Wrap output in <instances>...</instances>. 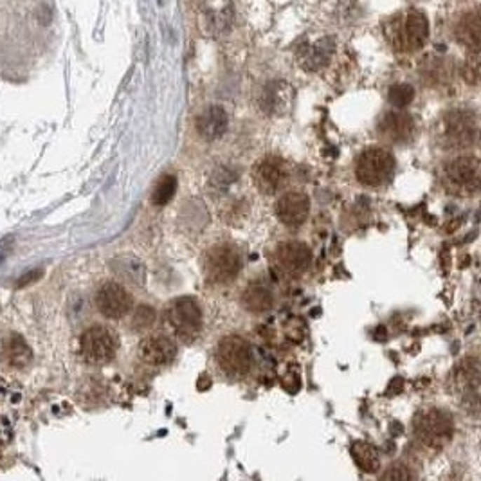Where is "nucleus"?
<instances>
[{
  "instance_id": "1",
  "label": "nucleus",
  "mask_w": 481,
  "mask_h": 481,
  "mask_svg": "<svg viewBox=\"0 0 481 481\" xmlns=\"http://www.w3.org/2000/svg\"><path fill=\"white\" fill-rule=\"evenodd\" d=\"M384 34L398 53H413L424 47L429 36V22L419 9L397 13L384 25Z\"/></svg>"
},
{
  "instance_id": "2",
  "label": "nucleus",
  "mask_w": 481,
  "mask_h": 481,
  "mask_svg": "<svg viewBox=\"0 0 481 481\" xmlns=\"http://www.w3.org/2000/svg\"><path fill=\"white\" fill-rule=\"evenodd\" d=\"M414 438L429 449H444L454 436V420L438 407H429L416 414L413 422Z\"/></svg>"
},
{
  "instance_id": "3",
  "label": "nucleus",
  "mask_w": 481,
  "mask_h": 481,
  "mask_svg": "<svg viewBox=\"0 0 481 481\" xmlns=\"http://www.w3.org/2000/svg\"><path fill=\"white\" fill-rule=\"evenodd\" d=\"M477 135V121L470 110H451L438 125V142L447 150L473 147Z\"/></svg>"
},
{
  "instance_id": "4",
  "label": "nucleus",
  "mask_w": 481,
  "mask_h": 481,
  "mask_svg": "<svg viewBox=\"0 0 481 481\" xmlns=\"http://www.w3.org/2000/svg\"><path fill=\"white\" fill-rule=\"evenodd\" d=\"M397 161L391 155V151L384 148L372 147L366 148L363 154L357 157L355 163V177L363 186L368 188H381L388 184L393 179Z\"/></svg>"
},
{
  "instance_id": "5",
  "label": "nucleus",
  "mask_w": 481,
  "mask_h": 481,
  "mask_svg": "<svg viewBox=\"0 0 481 481\" xmlns=\"http://www.w3.org/2000/svg\"><path fill=\"white\" fill-rule=\"evenodd\" d=\"M480 161L473 155H460L444 168V182L452 193L470 197L480 189Z\"/></svg>"
},
{
  "instance_id": "6",
  "label": "nucleus",
  "mask_w": 481,
  "mask_h": 481,
  "mask_svg": "<svg viewBox=\"0 0 481 481\" xmlns=\"http://www.w3.org/2000/svg\"><path fill=\"white\" fill-rule=\"evenodd\" d=\"M217 363L226 375L238 379L252 368V350L240 335H227L217 346Z\"/></svg>"
},
{
  "instance_id": "7",
  "label": "nucleus",
  "mask_w": 481,
  "mask_h": 481,
  "mask_svg": "<svg viewBox=\"0 0 481 481\" xmlns=\"http://www.w3.org/2000/svg\"><path fill=\"white\" fill-rule=\"evenodd\" d=\"M242 258L233 245L218 243L204 255V272L211 283H231L240 274Z\"/></svg>"
},
{
  "instance_id": "8",
  "label": "nucleus",
  "mask_w": 481,
  "mask_h": 481,
  "mask_svg": "<svg viewBox=\"0 0 481 481\" xmlns=\"http://www.w3.org/2000/svg\"><path fill=\"white\" fill-rule=\"evenodd\" d=\"M80 352L88 364H107L118 352V337L107 327H93L83 332Z\"/></svg>"
},
{
  "instance_id": "9",
  "label": "nucleus",
  "mask_w": 481,
  "mask_h": 481,
  "mask_svg": "<svg viewBox=\"0 0 481 481\" xmlns=\"http://www.w3.org/2000/svg\"><path fill=\"white\" fill-rule=\"evenodd\" d=\"M168 321L177 335L186 339H195L202 328V309L195 297H179L170 305Z\"/></svg>"
},
{
  "instance_id": "10",
  "label": "nucleus",
  "mask_w": 481,
  "mask_h": 481,
  "mask_svg": "<svg viewBox=\"0 0 481 481\" xmlns=\"http://www.w3.org/2000/svg\"><path fill=\"white\" fill-rule=\"evenodd\" d=\"M96 306L109 319H121L132 310V296L123 285L110 281L96 294Z\"/></svg>"
},
{
  "instance_id": "11",
  "label": "nucleus",
  "mask_w": 481,
  "mask_h": 481,
  "mask_svg": "<svg viewBox=\"0 0 481 481\" xmlns=\"http://www.w3.org/2000/svg\"><path fill=\"white\" fill-rule=\"evenodd\" d=\"M289 179V170L283 159L276 155H269L265 159L259 161L255 168V182L259 188V191L272 195L278 193Z\"/></svg>"
},
{
  "instance_id": "12",
  "label": "nucleus",
  "mask_w": 481,
  "mask_h": 481,
  "mask_svg": "<svg viewBox=\"0 0 481 481\" xmlns=\"http://www.w3.org/2000/svg\"><path fill=\"white\" fill-rule=\"evenodd\" d=\"M310 213V198L302 191L283 193L276 202V217L283 226L299 227L305 224Z\"/></svg>"
},
{
  "instance_id": "13",
  "label": "nucleus",
  "mask_w": 481,
  "mask_h": 481,
  "mask_svg": "<svg viewBox=\"0 0 481 481\" xmlns=\"http://www.w3.org/2000/svg\"><path fill=\"white\" fill-rule=\"evenodd\" d=\"M310 249L302 242H283L274 251V264L285 274H302L309 269Z\"/></svg>"
},
{
  "instance_id": "14",
  "label": "nucleus",
  "mask_w": 481,
  "mask_h": 481,
  "mask_svg": "<svg viewBox=\"0 0 481 481\" xmlns=\"http://www.w3.org/2000/svg\"><path fill=\"white\" fill-rule=\"evenodd\" d=\"M379 134L389 142L409 141L414 132V121L409 114L404 110H389L379 121Z\"/></svg>"
},
{
  "instance_id": "15",
  "label": "nucleus",
  "mask_w": 481,
  "mask_h": 481,
  "mask_svg": "<svg viewBox=\"0 0 481 481\" xmlns=\"http://www.w3.org/2000/svg\"><path fill=\"white\" fill-rule=\"evenodd\" d=\"M139 355L150 366H166L172 363L177 355V346L166 335H150L142 339L139 346Z\"/></svg>"
},
{
  "instance_id": "16",
  "label": "nucleus",
  "mask_w": 481,
  "mask_h": 481,
  "mask_svg": "<svg viewBox=\"0 0 481 481\" xmlns=\"http://www.w3.org/2000/svg\"><path fill=\"white\" fill-rule=\"evenodd\" d=\"M456 384L460 386L461 395L467 398V406L474 413H477V402H480V368L477 359H467L456 370Z\"/></svg>"
},
{
  "instance_id": "17",
  "label": "nucleus",
  "mask_w": 481,
  "mask_h": 481,
  "mask_svg": "<svg viewBox=\"0 0 481 481\" xmlns=\"http://www.w3.org/2000/svg\"><path fill=\"white\" fill-rule=\"evenodd\" d=\"M229 119L222 107H210L197 118V132L204 141H217L226 134Z\"/></svg>"
},
{
  "instance_id": "18",
  "label": "nucleus",
  "mask_w": 481,
  "mask_h": 481,
  "mask_svg": "<svg viewBox=\"0 0 481 481\" xmlns=\"http://www.w3.org/2000/svg\"><path fill=\"white\" fill-rule=\"evenodd\" d=\"M242 303L245 306L247 312L252 314H264L267 310L272 309L274 305V296H272L271 289L262 283H252L245 289L242 296Z\"/></svg>"
},
{
  "instance_id": "19",
  "label": "nucleus",
  "mask_w": 481,
  "mask_h": 481,
  "mask_svg": "<svg viewBox=\"0 0 481 481\" xmlns=\"http://www.w3.org/2000/svg\"><path fill=\"white\" fill-rule=\"evenodd\" d=\"M456 36L467 49L480 53V15L477 11L463 15L456 25Z\"/></svg>"
},
{
  "instance_id": "20",
  "label": "nucleus",
  "mask_w": 481,
  "mask_h": 481,
  "mask_svg": "<svg viewBox=\"0 0 481 481\" xmlns=\"http://www.w3.org/2000/svg\"><path fill=\"white\" fill-rule=\"evenodd\" d=\"M352 456L355 463L366 473H375L379 469V465H381L379 451L368 442H355L352 445Z\"/></svg>"
},
{
  "instance_id": "21",
  "label": "nucleus",
  "mask_w": 481,
  "mask_h": 481,
  "mask_svg": "<svg viewBox=\"0 0 481 481\" xmlns=\"http://www.w3.org/2000/svg\"><path fill=\"white\" fill-rule=\"evenodd\" d=\"M4 355L11 366L22 368L31 360V348L20 335H9V339L4 344Z\"/></svg>"
},
{
  "instance_id": "22",
  "label": "nucleus",
  "mask_w": 481,
  "mask_h": 481,
  "mask_svg": "<svg viewBox=\"0 0 481 481\" xmlns=\"http://www.w3.org/2000/svg\"><path fill=\"white\" fill-rule=\"evenodd\" d=\"M177 186H179V182H177L175 175L161 177L159 182L155 184L154 193H151V202H154V205H157V208H163V205H166L168 202L175 197Z\"/></svg>"
},
{
  "instance_id": "23",
  "label": "nucleus",
  "mask_w": 481,
  "mask_h": 481,
  "mask_svg": "<svg viewBox=\"0 0 481 481\" xmlns=\"http://www.w3.org/2000/svg\"><path fill=\"white\" fill-rule=\"evenodd\" d=\"M332 55V43H328L327 40L325 42H318L314 47H310L306 50V69H318L321 65H325L328 58Z\"/></svg>"
},
{
  "instance_id": "24",
  "label": "nucleus",
  "mask_w": 481,
  "mask_h": 481,
  "mask_svg": "<svg viewBox=\"0 0 481 481\" xmlns=\"http://www.w3.org/2000/svg\"><path fill=\"white\" fill-rule=\"evenodd\" d=\"M414 97V90L411 85L400 83V85H393L389 88V103L395 107V109H404L413 101Z\"/></svg>"
},
{
  "instance_id": "25",
  "label": "nucleus",
  "mask_w": 481,
  "mask_h": 481,
  "mask_svg": "<svg viewBox=\"0 0 481 481\" xmlns=\"http://www.w3.org/2000/svg\"><path fill=\"white\" fill-rule=\"evenodd\" d=\"M155 321V310L151 306L142 305L139 309H135L134 319H132V327L135 330H144V328L151 327Z\"/></svg>"
},
{
  "instance_id": "26",
  "label": "nucleus",
  "mask_w": 481,
  "mask_h": 481,
  "mask_svg": "<svg viewBox=\"0 0 481 481\" xmlns=\"http://www.w3.org/2000/svg\"><path fill=\"white\" fill-rule=\"evenodd\" d=\"M477 55L480 53H473V56H470V60H467L463 69L465 81H469L473 85H477V81H480V58H477Z\"/></svg>"
},
{
  "instance_id": "27",
  "label": "nucleus",
  "mask_w": 481,
  "mask_h": 481,
  "mask_svg": "<svg viewBox=\"0 0 481 481\" xmlns=\"http://www.w3.org/2000/svg\"><path fill=\"white\" fill-rule=\"evenodd\" d=\"M382 480H409V477H414V474L407 469L406 465H391L388 470L381 474Z\"/></svg>"
},
{
  "instance_id": "28",
  "label": "nucleus",
  "mask_w": 481,
  "mask_h": 481,
  "mask_svg": "<svg viewBox=\"0 0 481 481\" xmlns=\"http://www.w3.org/2000/svg\"><path fill=\"white\" fill-rule=\"evenodd\" d=\"M42 274V271H34L31 272V274H25L24 278H20V281H18V287H24L25 283H29V281H34V278H38Z\"/></svg>"
}]
</instances>
